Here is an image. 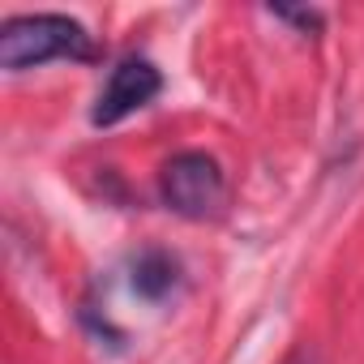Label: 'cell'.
<instances>
[{
    "label": "cell",
    "instance_id": "obj_1",
    "mask_svg": "<svg viewBox=\"0 0 364 364\" xmlns=\"http://www.w3.org/2000/svg\"><path fill=\"white\" fill-rule=\"evenodd\" d=\"M48 60H95V39L65 14H22L0 26V69L26 73Z\"/></svg>",
    "mask_w": 364,
    "mask_h": 364
},
{
    "label": "cell",
    "instance_id": "obj_2",
    "mask_svg": "<svg viewBox=\"0 0 364 364\" xmlns=\"http://www.w3.org/2000/svg\"><path fill=\"white\" fill-rule=\"evenodd\" d=\"M159 193H163L167 210H176L180 219L206 223V219H219L228 206V176L215 154L180 150L159 171Z\"/></svg>",
    "mask_w": 364,
    "mask_h": 364
},
{
    "label": "cell",
    "instance_id": "obj_3",
    "mask_svg": "<svg viewBox=\"0 0 364 364\" xmlns=\"http://www.w3.org/2000/svg\"><path fill=\"white\" fill-rule=\"evenodd\" d=\"M159 90H163L159 69H154L146 56H129V60H120V65L107 73V86H103V90H99V99H95L90 124H99V129L120 124L124 116H133V112L150 107V103L159 99Z\"/></svg>",
    "mask_w": 364,
    "mask_h": 364
},
{
    "label": "cell",
    "instance_id": "obj_4",
    "mask_svg": "<svg viewBox=\"0 0 364 364\" xmlns=\"http://www.w3.org/2000/svg\"><path fill=\"white\" fill-rule=\"evenodd\" d=\"M180 283V262L163 249H146L133 257V291L150 304H159L163 296H171V287Z\"/></svg>",
    "mask_w": 364,
    "mask_h": 364
},
{
    "label": "cell",
    "instance_id": "obj_5",
    "mask_svg": "<svg viewBox=\"0 0 364 364\" xmlns=\"http://www.w3.org/2000/svg\"><path fill=\"white\" fill-rule=\"evenodd\" d=\"M291 364H313V360H309V355H296V360H291Z\"/></svg>",
    "mask_w": 364,
    "mask_h": 364
}]
</instances>
